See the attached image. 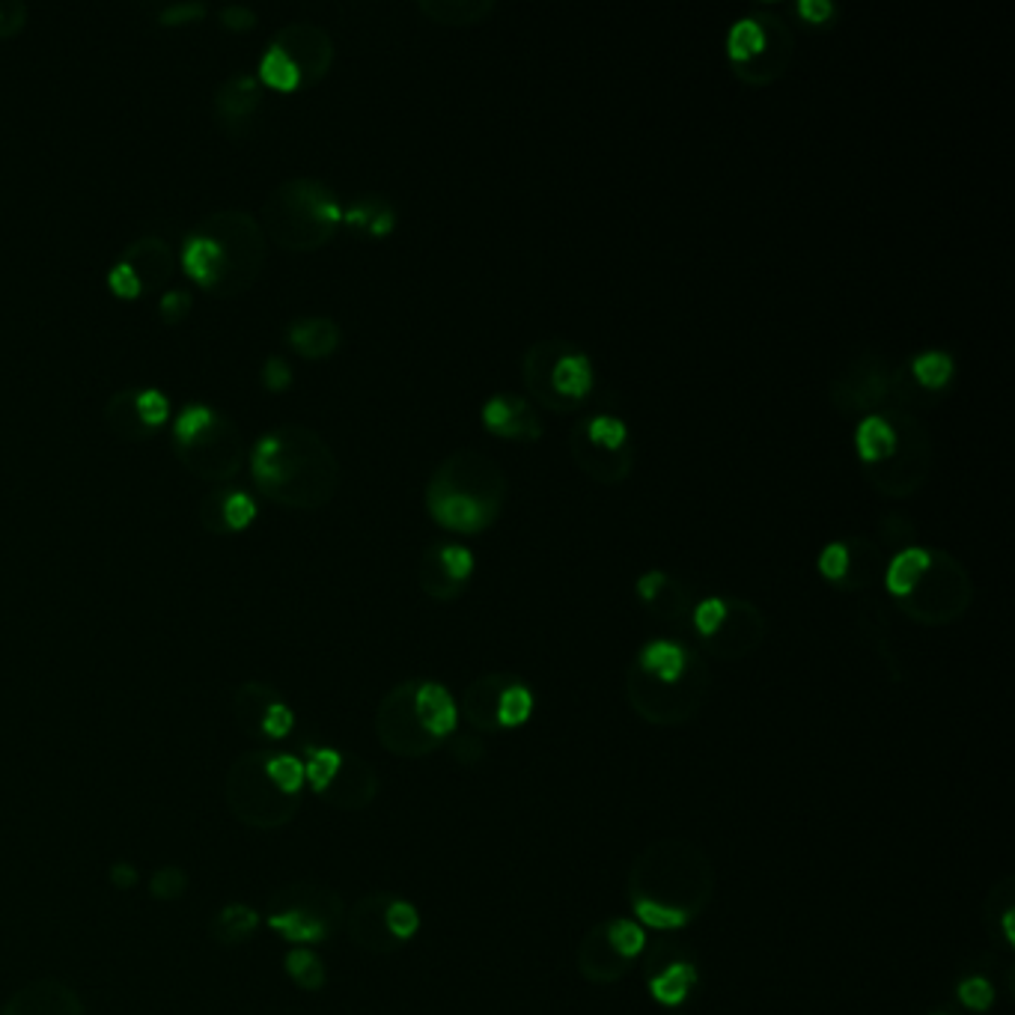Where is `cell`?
<instances>
[{
    "label": "cell",
    "instance_id": "1",
    "mask_svg": "<svg viewBox=\"0 0 1015 1015\" xmlns=\"http://www.w3.org/2000/svg\"><path fill=\"white\" fill-rule=\"evenodd\" d=\"M256 489L280 507L319 509L340 489V461L334 451L299 423L268 429L251 451Z\"/></svg>",
    "mask_w": 1015,
    "mask_h": 1015
},
{
    "label": "cell",
    "instance_id": "2",
    "mask_svg": "<svg viewBox=\"0 0 1015 1015\" xmlns=\"http://www.w3.org/2000/svg\"><path fill=\"white\" fill-rule=\"evenodd\" d=\"M266 232L244 208L212 212L185 236V275L208 295L236 299L254 287L266 268Z\"/></svg>",
    "mask_w": 1015,
    "mask_h": 1015
},
{
    "label": "cell",
    "instance_id": "3",
    "mask_svg": "<svg viewBox=\"0 0 1015 1015\" xmlns=\"http://www.w3.org/2000/svg\"><path fill=\"white\" fill-rule=\"evenodd\" d=\"M507 492V473L495 459L477 451H456L429 477L427 509L441 528L477 536L495 528Z\"/></svg>",
    "mask_w": 1015,
    "mask_h": 1015
},
{
    "label": "cell",
    "instance_id": "4",
    "mask_svg": "<svg viewBox=\"0 0 1015 1015\" xmlns=\"http://www.w3.org/2000/svg\"><path fill=\"white\" fill-rule=\"evenodd\" d=\"M304 786V762L295 753L263 748L236 757L224 781V796L242 825L277 830L295 820Z\"/></svg>",
    "mask_w": 1015,
    "mask_h": 1015
},
{
    "label": "cell",
    "instance_id": "5",
    "mask_svg": "<svg viewBox=\"0 0 1015 1015\" xmlns=\"http://www.w3.org/2000/svg\"><path fill=\"white\" fill-rule=\"evenodd\" d=\"M343 224V206L334 188L319 179H289L280 182L263 203L259 227L266 239L295 254L319 251L334 239Z\"/></svg>",
    "mask_w": 1015,
    "mask_h": 1015
},
{
    "label": "cell",
    "instance_id": "6",
    "mask_svg": "<svg viewBox=\"0 0 1015 1015\" xmlns=\"http://www.w3.org/2000/svg\"><path fill=\"white\" fill-rule=\"evenodd\" d=\"M174 451L200 480L227 483L244 465V441L230 417L206 403H188L174 417Z\"/></svg>",
    "mask_w": 1015,
    "mask_h": 1015
},
{
    "label": "cell",
    "instance_id": "7",
    "mask_svg": "<svg viewBox=\"0 0 1015 1015\" xmlns=\"http://www.w3.org/2000/svg\"><path fill=\"white\" fill-rule=\"evenodd\" d=\"M524 388L548 411H572L593 391L596 369L587 352L572 346L563 337L536 340L521 360Z\"/></svg>",
    "mask_w": 1015,
    "mask_h": 1015
},
{
    "label": "cell",
    "instance_id": "8",
    "mask_svg": "<svg viewBox=\"0 0 1015 1015\" xmlns=\"http://www.w3.org/2000/svg\"><path fill=\"white\" fill-rule=\"evenodd\" d=\"M796 58V36L774 12L757 10L738 18L727 34V60L733 75L748 87L781 81Z\"/></svg>",
    "mask_w": 1015,
    "mask_h": 1015
},
{
    "label": "cell",
    "instance_id": "9",
    "mask_svg": "<svg viewBox=\"0 0 1015 1015\" xmlns=\"http://www.w3.org/2000/svg\"><path fill=\"white\" fill-rule=\"evenodd\" d=\"M263 923L292 947L322 944L340 923V900L319 885L295 881L268 897Z\"/></svg>",
    "mask_w": 1015,
    "mask_h": 1015
},
{
    "label": "cell",
    "instance_id": "10",
    "mask_svg": "<svg viewBox=\"0 0 1015 1015\" xmlns=\"http://www.w3.org/2000/svg\"><path fill=\"white\" fill-rule=\"evenodd\" d=\"M890 423L897 429V447L888 459L873 468H864L866 480L876 489L878 495L912 497L921 492L929 471H932V439L921 420L909 411H890Z\"/></svg>",
    "mask_w": 1015,
    "mask_h": 1015
},
{
    "label": "cell",
    "instance_id": "11",
    "mask_svg": "<svg viewBox=\"0 0 1015 1015\" xmlns=\"http://www.w3.org/2000/svg\"><path fill=\"white\" fill-rule=\"evenodd\" d=\"M902 611L926 623H950L970 605V578L953 554L929 548V563L900 599Z\"/></svg>",
    "mask_w": 1015,
    "mask_h": 1015
},
{
    "label": "cell",
    "instance_id": "12",
    "mask_svg": "<svg viewBox=\"0 0 1015 1015\" xmlns=\"http://www.w3.org/2000/svg\"><path fill=\"white\" fill-rule=\"evenodd\" d=\"M890 381H893V369L888 360L876 352H864L849 360L840 376L830 381V405L842 417L864 420L870 415H878V408L888 403Z\"/></svg>",
    "mask_w": 1015,
    "mask_h": 1015
},
{
    "label": "cell",
    "instance_id": "13",
    "mask_svg": "<svg viewBox=\"0 0 1015 1015\" xmlns=\"http://www.w3.org/2000/svg\"><path fill=\"white\" fill-rule=\"evenodd\" d=\"M304 784L337 808H358L372 792V777L355 760L334 748H310L304 757Z\"/></svg>",
    "mask_w": 1015,
    "mask_h": 1015
},
{
    "label": "cell",
    "instance_id": "14",
    "mask_svg": "<svg viewBox=\"0 0 1015 1015\" xmlns=\"http://www.w3.org/2000/svg\"><path fill=\"white\" fill-rule=\"evenodd\" d=\"M232 712L236 721L248 738H254L259 745H277L295 729V712L292 706L280 697L275 685L259 680L242 682L232 692Z\"/></svg>",
    "mask_w": 1015,
    "mask_h": 1015
},
{
    "label": "cell",
    "instance_id": "15",
    "mask_svg": "<svg viewBox=\"0 0 1015 1015\" xmlns=\"http://www.w3.org/2000/svg\"><path fill=\"white\" fill-rule=\"evenodd\" d=\"M271 46L280 48L292 66L299 69L301 84H316L322 81L331 63H334V42L331 36L325 34L319 24L310 22H292L283 24L275 36H271Z\"/></svg>",
    "mask_w": 1015,
    "mask_h": 1015
},
{
    "label": "cell",
    "instance_id": "16",
    "mask_svg": "<svg viewBox=\"0 0 1015 1015\" xmlns=\"http://www.w3.org/2000/svg\"><path fill=\"white\" fill-rule=\"evenodd\" d=\"M212 107H215V123L224 135L244 138L254 128L259 107H263V84L256 75L236 72L215 90Z\"/></svg>",
    "mask_w": 1015,
    "mask_h": 1015
},
{
    "label": "cell",
    "instance_id": "17",
    "mask_svg": "<svg viewBox=\"0 0 1015 1015\" xmlns=\"http://www.w3.org/2000/svg\"><path fill=\"white\" fill-rule=\"evenodd\" d=\"M473 575V554L459 543H444L427 548L420 557V587L432 599L459 596Z\"/></svg>",
    "mask_w": 1015,
    "mask_h": 1015
},
{
    "label": "cell",
    "instance_id": "18",
    "mask_svg": "<svg viewBox=\"0 0 1015 1015\" xmlns=\"http://www.w3.org/2000/svg\"><path fill=\"white\" fill-rule=\"evenodd\" d=\"M483 427L504 441H531L543 439V420L536 415L531 399H524L519 393H497L483 405Z\"/></svg>",
    "mask_w": 1015,
    "mask_h": 1015
},
{
    "label": "cell",
    "instance_id": "19",
    "mask_svg": "<svg viewBox=\"0 0 1015 1015\" xmlns=\"http://www.w3.org/2000/svg\"><path fill=\"white\" fill-rule=\"evenodd\" d=\"M116 263L126 266L131 277L138 280L140 295H150V292L164 289L174 280L176 271L174 248H170V242L158 239V236H140V239H135Z\"/></svg>",
    "mask_w": 1015,
    "mask_h": 1015
},
{
    "label": "cell",
    "instance_id": "20",
    "mask_svg": "<svg viewBox=\"0 0 1015 1015\" xmlns=\"http://www.w3.org/2000/svg\"><path fill=\"white\" fill-rule=\"evenodd\" d=\"M569 453H572V461L578 465V471L605 485L625 483L632 468H635V447H625V451L599 447V444H593V441L581 432V427L572 429V435H569Z\"/></svg>",
    "mask_w": 1015,
    "mask_h": 1015
},
{
    "label": "cell",
    "instance_id": "21",
    "mask_svg": "<svg viewBox=\"0 0 1015 1015\" xmlns=\"http://www.w3.org/2000/svg\"><path fill=\"white\" fill-rule=\"evenodd\" d=\"M0 1015H84V1004L66 982L36 980L12 992Z\"/></svg>",
    "mask_w": 1015,
    "mask_h": 1015
},
{
    "label": "cell",
    "instance_id": "22",
    "mask_svg": "<svg viewBox=\"0 0 1015 1015\" xmlns=\"http://www.w3.org/2000/svg\"><path fill=\"white\" fill-rule=\"evenodd\" d=\"M200 524L212 533H239L256 519V500L242 489L224 485L218 492H208L196 507Z\"/></svg>",
    "mask_w": 1015,
    "mask_h": 1015
},
{
    "label": "cell",
    "instance_id": "23",
    "mask_svg": "<svg viewBox=\"0 0 1015 1015\" xmlns=\"http://www.w3.org/2000/svg\"><path fill=\"white\" fill-rule=\"evenodd\" d=\"M340 325L325 316H304L287 328L289 348L307 360H325L340 348Z\"/></svg>",
    "mask_w": 1015,
    "mask_h": 1015
},
{
    "label": "cell",
    "instance_id": "24",
    "mask_svg": "<svg viewBox=\"0 0 1015 1015\" xmlns=\"http://www.w3.org/2000/svg\"><path fill=\"white\" fill-rule=\"evenodd\" d=\"M760 637H762L760 611H757V608L745 599H727L724 623H721V629H718L715 635L709 637V640H712L721 652L736 656V652H745V649H750V646H757Z\"/></svg>",
    "mask_w": 1015,
    "mask_h": 1015
},
{
    "label": "cell",
    "instance_id": "25",
    "mask_svg": "<svg viewBox=\"0 0 1015 1015\" xmlns=\"http://www.w3.org/2000/svg\"><path fill=\"white\" fill-rule=\"evenodd\" d=\"M263 929V912H256L248 902H227L208 921V935L220 947L248 944Z\"/></svg>",
    "mask_w": 1015,
    "mask_h": 1015
},
{
    "label": "cell",
    "instance_id": "26",
    "mask_svg": "<svg viewBox=\"0 0 1015 1015\" xmlns=\"http://www.w3.org/2000/svg\"><path fill=\"white\" fill-rule=\"evenodd\" d=\"M415 715L423 724L429 736H447L456 727V703H453L451 692L439 685V682H423L415 685Z\"/></svg>",
    "mask_w": 1015,
    "mask_h": 1015
},
{
    "label": "cell",
    "instance_id": "27",
    "mask_svg": "<svg viewBox=\"0 0 1015 1015\" xmlns=\"http://www.w3.org/2000/svg\"><path fill=\"white\" fill-rule=\"evenodd\" d=\"M846 543V575L837 584L840 589H866L870 584H876V578H885V551L878 548L873 540L866 536H852V540H842Z\"/></svg>",
    "mask_w": 1015,
    "mask_h": 1015
},
{
    "label": "cell",
    "instance_id": "28",
    "mask_svg": "<svg viewBox=\"0 0 1015 1015\" xmlns=\"http://www.w3.org/2000/svg\"><path fill=\"white\" fill-rule=\"evenodd\" d=\"M102 417L104 423H107V429H111L114 435H119V439L143 441L155 435V432L143 423V417H140L138 388H123V391H116L114 396L104 403Z\"/></svg>",
    "mask_w": 1015,
    "mask_h": 1015
},
{
    "label": "cell",
    "instance_id": "29",
    "mask_svg": "<svg viewBox=\"0 0 1015 1015\" xmlns=\"http://www.w3.org/2000/svg\"><path fill=\"white\" fill-rule=\"evenodd\" d=\"M897 447V429L888 415H870L858 423L854 432V451L864 468L881 465Z\"/></svg>",
    "mask_w": 1015,
    "mask_h": 1015
},
{
    "label": "cell",
    "instance_id": "30",
    "mask_svg": "<svg viewBox=\"0 0 1015 1015\" xmlns=\"http://www.w3.org/2000/svg\"><path fill=\"white\" fill-rule=\"evenodd\" d=\"M343 220L352 230L364 232L369 239H388L396 230V212H393L391 203H384L379 196L355 200L352 206L343 208Z\"/></svg>",
    "mask_w": 1015,
    "mask_h": 1015
},
{
    "label": "cell",
    "instance_id": "31",
    "mask_svg": "<svg viewBox=\"0 0 1015 1015\" xmlns=\"http://www.w3.org/2000/svg\"><path fill=\"white\" fill-rule=\"evenodd\" d=\"M637 593H640V599L649 608H656L664 617H676L685 608V601H688L685 584L676 581V578H670L668 572H646V575L637 578Z\"/></svg>",
    "mask_w": 1015,
    "mask_h": 1015
},
{
    "label": "cell",
    "instance_id": "32",
    "mask_svg": "<svg viewBox=\"0 0 1015 1015\" xmlns=\"http://www.w3.org/2000/svg\"><path fill=\"white\" fill-rule=\"evenodd\" d=\"M637 664L646 676H656L664 685H676L688 670V652L682 646L670 644V640H652L649 646H644Z\"/></svg>",
    "mask_w": 1015,
    "mask_h": 1015
},
{
    "label": "cell",
    "instance_id": "33",
    "mask_svg": "<svg viewBox=\"0 0 1015 1015\" xmlns=\"http://www.w3.org/2000/svg\"><path fill=\"white\" fill-rule=\"evenodd\" d=\"M417 10L423 12L427 18L435 24H447V27H473L480 24L485 15L495 12L492 0H423Z\"/></svg>",
    "mask_w": 1015,
    "mask_h": 1015
},
{
    "label": "cell",
    "instance_id": "34",
    "mask_svg": "<svg viewBox=\"0 0 1015 1015\" xmlns=\"http://www.w3.org/2000/svg\"><path fill=\"white\" fill-rule=\"evenodd\" d=\"M905 369H909V376H912V381L923 393H938L944 391L947 384L953 381V376H956V360H953L950 352L929 348V352L914 355L912 364Z\"/></svg>",
    "mask_w": 1015,
    "mask_h": 1015
},
{
    "label": "cell",
    "instance_id": "35",
    "mask_svg": "<svg viewBox=\"0 0 1015 1015\" xmlns=\"http://www.w3.org/2000/svg\"><path fill=\"white\" fill-rule=\"evenodd\" d=\"M926 563H929V548H921V545H912L905 551L893 554L888 569H885V587H888L890 596L902 599L914 587V581L921 578Z\"/></svg>",
    "mask_w": 1015,
    "mask_h": 1015
},
{
    "label": "cell",
    "instance_id": "36",
    "mask_svg": "<svg viewBox=\"0 0 1015 1015\" xmlns=\"http://www.w3.org/2000/svg\"><path fill=\"white\" fill-rule=\"evenodd\" d=\"M283 968H287L289 980L304 992H319L325 986L322 959L316 956L310 947H292L283 959Z\"/></svg>",
    "mask_w": 1015,
    "mask_h": 1015
},
{
    "label": "cell",
    "instance_id": "37",
    "mask_svg": "<svg viewBox=\"0 0 1015 1015\" xmlns=\"http://www.w3.org/2000/svg\"><path fill=\"white\" fill-rule=\"evenodd\" d=\"M259 84H266L277 92H292L301 87V75L280 48L268 46L263 60H259Z\"/></svg>",
    "mask_w": 1015,
    "mask_h": 1015
},
{
    "label": "cell",
    "instance_id": "38",
    "mask_svg": "<svg viewBox=\"0 0 1015 1015\" xmlns=\"http://www.w3.org/2000/svg\"><path fill=\"white\" fill-rule=\"evenodd\" d=\"M578 427H581V432H584L593 444H599V447H608V451H625V447H632L629 427H625V420H620L617 415H593L587 417V420H581Z\"/></svg>",
    "mask_w": 1015,
    "mask_h": 1015
},
{
    "label": "cell",
    "instance_id": "39",
    "mask_svg": "<svg viewBox=\"0 0 1015 1015\" xmlns=\"http://www.w3.org/2000/svg\"><path fill=\"white\" fill-rule=\"evenodd\" d=\"M188 885H191V878H188V873H185L182 866H158V870H152L150 878H147V890H150L152 900L158 902L182 900Z\"/></svg>",
    "mask_w": 1015,
    "mask_h": 1015
},
{
    "label": "cell",
    "instance_id": "40",
    "mask_svg": "<svg viewBox=\"0 0 1015 1015\" xmlns=\"http://www.w3.org/2000/svg\"><path fill=\"white\" fill-rule=\"evenodd\" d=\"M697 980L692 965H673L668 968L656 982H652V994H656L661 1004H680L688 994V986Z\"/></svg>",
    "mask_w": 1015,
    "mask_h": 1015
},
{
    "label": "cell",
    "instance_id": "41",
    "mask_svg": "<svg viewBox=\"0 0 1015 1015\" xmlns=\"http://www.w3.org/2000/svg\"><path fill=\"white\" fill-rule=\"evenodd\" d=\"M533 697L524 685H507L500 700H497V718L504 727H519L531 718Z\"/></svg>",
    "mask_w": 1015,
    "mask_h": 1015
},
{
    "label": "cell",
    "instance_id": "42",
    "mask_svg": "<svg viewBox=\"0 0 1015 1015\" xmlns=\"http://www.w3.org/2000/svg\"><path fill=\"white\" fill-rule=\"evenodd\" d=\"M381 917H384V929H388L393 938H399V941H408V938L417 932V923H420L415 905H408V902L403 900L388 902Z\"/></svg>",
    "mask_w": 1015,
    "mask_h": 1015
},
{
    "label": "cell",
    "instance_id": "43",
    "mask_svg": "<svg viewBox=\"0 0 1015 1015\" xmlns=\"http://www.w3.org/2000/svg\"><path fill=\"white\" fill-rule=\"evenodd\" d=\"M138 408L143 423H147L152 432L167 427V420H170V399H167L162 391H155V388H147V391H140L138 388Z\"/></svg>",
    "mask_w": 1015,
    "mask_h": 1015
},
{
    "label": "cell",
    "instance_id": "44",
    "mask_svg": "<svg viewBox=\"0 0 1015 1015\" xmlns=\"http://www.w3.org/2000/svg\"><path fill=\"white\" fill-rule=\"evenodd\" d=\"M208 7L206 3H200V0H179V3H167L158 10V22L164 27H182V24H194L203 22L206 18Z\"/></svg>",
    "mask_w": 1015,
    "mask_h": 1015
},
{
    "label": "cell",
    "instance_id": "45",
    "mask_svg": "<svg viewBox=\"0 0 1015 1015\" xmlns=\"http://www.w3.org/2000/svg\"><path fill=\"white\" fill-rule=\"evenodd\" d=\"M881 545L893 548V551H905L914 545V524L900 512H893L881 524Z\"/></svg>",
    "mask_w": 1015,
    "mask_h": 1015
},
{
    "label": "cell",
    "instance_id": "46",
    "mask_svg": "<svg viewBox=\"0 0 1015 1015\" xmlns=\"http://www.w3.org/2000/svg\"><path fill=\"white\" fill-rule=\"evenodd\" d=\"M727 613V599H706L694 608V625L703 637H712L724 623Z\"/></svg>",
    "mask_w": 1015,
    "mask_h": 1015
},
{
    "label": "cell",
    "instance_id": "47",
    "mask_svg": "<svg viewBox=\"0 0 1015 1015\" xmlns=\"http://www.w3.org/2000/svg\"><path fill=\"white\" fill-rule=\"evenodd\" d=\"M158 310H162V319L167 325L182 322L185 316L194 310V295H191L188 289H167L162 295Z\"/></svg>",
    "mask_w": 1015,
    "mask_h": 1015
},
{
    "label": "cell",
    "instance_id": "48",
    "mask_svg": "<svg viewBox=\"0 0 1015 1015\" xmlns=\"http://www.w3.org/2000/svg\"><path fill=\"white\" fill-rule=\"evenodd\" d=\"M611 941H613V947L623 953V956H637V953L644 950L646 938L640 926H635L632 921H620V923H613Z\"/></svg>",
    "mask_w": 1015,
    "mask_h": 1015
},
{
    "label": "cell",
    "instance_id": "49",
    "mask_svg": "<svg viewBox=\"0 0 1015 1015\" xmlns=\"http://www.w3.org/2000/svg\"><path fill=\"white\" fill-rule=\"evenodd\" d=\"M637 917H640L646 926H656V929H676V926L685 923V914L676 912V909L656 905V902H637Z\"/></svg>",
    "mask_w": 1015,
    "mask_h": 1015
},
{
    "label": "cell",
    "instance_id": "50",
    "mask_svg": "<svg viewBox=\"0 0 1015 1015\" xmlns=\"http://www.w3.org/2000/svg\"><path fill=\"white\" fill-rule=\"evenodd\" d=\"M846 563H849L846 543H830L820 551V575L828 578L830 584H840L842 575H846Z\"/></svg>",
    "mask_w": 1015,
    "mask_h": 1015
},
{
    "label": "cell",
    "instance_id": "51",
    "mask_svg": "<svg viewBox=\"0 0 1015 1015\" xmlns=\"http://www.w3.org/2000/svg\"><path fill=\"white\" fill-rule=\"evenodd\" d=\"M259 376H263V388H266V391L280 393V391H287L289 384H292V367H289V360L280 358V355L266 358Z\"/></svg>",
    "mask_w": 1015,
    "mask_h": 1015
},
{
    "label": "cell",
    "instance_id": "52",
    "mask_svg": "<svg viewBox=\"0 0 1015 1015\" xmlns=\"http://www.w3.org/2000/svg\"><path fill=\"white\" fill-rule=\"evenodd\" d=\"M959 998H962V1004L970 1006V1010H989L994 1001V992L989 982L974 977V980H965L959 986Z\"/></svg>",
    "mask_w": 1015,
    "mask_h": 1015
},
{
    "label": "cell",
    "instance_id": "53",
    "mask_svg": "<svg viewBox=\"0 0 1015 1015\" xmlns=\"http://www.w3.org/2000/svg\"><path fill=\"white\" fill-rule=\"evenodd\" d=\"M24 24H27V7L22 0H3L0 3V36L10 39V36L22 34Z\"/></svg>",
    "mask_w": 1015,
    "mask_h": 1015
},
{
    "label": "cell",
    "instance_id": "54",
    "mask_svg": "<svg viewBox=\"0 0 1015 1015\" xmlns=\"http://www.w3.org/2000/svg\"><path fill=\"white\" fill-rule=\"evenodd\" d=\"M107 287H111V292H114L116 299H123V301L140 299L138 280L131 277V271H128L126 266H119V263L107 271Z\"/></svg>",
    "mask_w": 1015,
    "mask_h": 1015
},
{
    "label": "cell",
    "instance_id": "55",
    "mask_svg": "<svg viewBox=\"0 0 1015 1015\" xmlns=\"http://www.w3.org/2000/svg\"><path fill=\"white\" fill-rule=\"evenodd\" d=\"M218 15H220V24H224L227 30H236V34L251 30V27L256 24V12L251 10V7H242V3H227Z\"/></svg>",
    "mask_w": 1015,
    "mask_h": 1015
},
{
    "label": "cell",
    "instance_id": "56",
    "mask_svg": "<svg viewBox=\"0 0 1015 1015\" xmlns=\"http://www.w3.org/2000/svg\"><path fill=\"white\" fill-rule=\"evenodd\" d=\"M796 10L798 15L808 24H813V27H825V24H830V18L837 15V7H834L830 0H801Z\"/></svg>",
    "mask_w": 1015,
    "mask_h": 1015
},
{
    "label": "cell",
    "instance_id": "57",
    "mask_svg": "<svg viewBox=\"0 0 1015 1015\" xmlns=\"http://www.w3.org/2000/svg\"><path fill=\"white\" fill-rule=\"evenodd\" d=\"M111 881H114V888L131 890L140 881V873L131 864H114L111 866Z\"/></svg>",
    "mask_w": 1015,
    "mask_h": 1015
},
{
    "label": "cell",
    "instance_id": "58",
    "mask_svg": "<svg viewBox=\"0 0 1015 1015\" xmlns=\"http://www.w3.org/2000/svg\"><path fill=\"white\" fill-rule=\"evenodd\" d=\"M1006 935L1013 938V914H1006Z\"/></svg>",
    "mask_w": 1015,
    "mask_h": 1015
}]
</instances>
